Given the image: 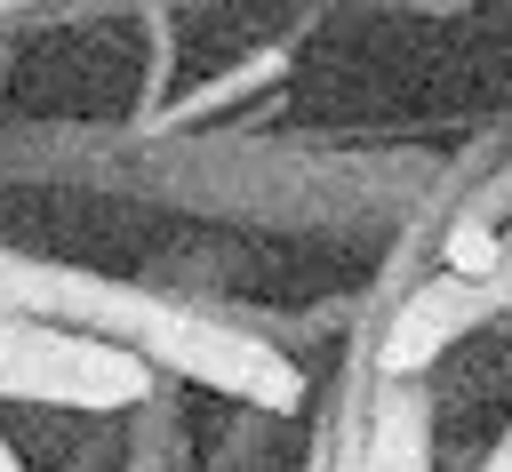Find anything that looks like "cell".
Listing matches in <instances>:
<instances>
[{
    "mask_svg": "<svg viewBox=\"0 0 512 472\" xmlns=\"http://www.w3.org/2000/svg\"><path fill=\"white\" fill-rule=\"evenodd\" d=\"M152 384H160V368L136 360L128 344H104V336H80V328H56V320L0 312V400L72 408V416H128Z\"/></svg>",
    "mask_w": 512,
    "mask_h": 472,
    "instance_id": "6da1fadb",
    "label": "cell"
},
{
    "mask_svg": "<svg viewBox=\"0 0 512 472\" xmlns=\"http://www.w3.org/2000/svg\"><path fill=\"white\" fill-rule=\"evenodd\" d=\"M512 312V224H504V248H496V264L480 272V280H456V272H424L400 304H392V320H384V336H376V368L384 376H424L432 360H448V344H464L472 328H488V320H504Z\"/></svg>",
    "mask_w": 512,
    "mask_h": 472,
    "instance_id": "7a4b0ae2",
    "label": "cell"
},
{
    "mask_svg": "<svg viewBox=\"0 0 512 472\" xmlns=\"http://www.w3.org/2000/svg\"><path fill=\"white\" fill-rule=\"evenodd\" d=\"M120 472H200L192 456V416H184V384L160 376L128 416H120Z\"/></svg>",
    "mask_w": 512,
    "mask_h": 472,
    "instance_id": "3957f363",
    "label": "cell"
},
{
    "mask_svg": "<svg viewBox=\"0 0 512 472\" xmlns=\"http://www.w3.org/2000/svg\"><path fill=\"white\" fill-rule=\"evenodd\" d=\"M64 472H120V416H96V432L64 456Z\"/></svg>",
    "mask_w": 512,
    "mask_h": 472,
    "instance_id": "277c9868",
    "label": "cell"
},
{
    "mask_svg": "<svg viewBox=\"0 0 512 472\" xmlns=\"http://www.w3.org/2000/svg\"><path fill=\"white\" fill-rule=\"evenodd\" d=\"M464 472H512V416H504V432H496V440H488V448H480Z\"/></svg>",
    "mask_w": 512,
    "mask_h": 472,
    "instance_id": "5b68a950",
    "label": "cell"
},
{
    "mask_svg": "<svg viewBox=\"0 0 512 472\" xmlns=\"http://www.w3.org/2000/svg\"><path fill=\"white\" fill-rule=\"evenodd\" d=\"M8 64H16V24H0V88H8Z\"/></svg>",
    "mask_w": 512,
    "mask_h": 472,
    "instance_id": "8992f818",
    "label": "cell"
},
{
    "mask_svg": "<svg viewBox=\"0 0 512 472\" xmlns=\"http://www.w3.org/2000/svg\"><path fill=\"white\" fill-rule=\"evenodd\" d=\"M0 472H32V464L16 456V440H8V432H0Z\"/></svg>",
    "mask_w": 512,
    "mask_h": 472,
    "instance_id": "52a82bcc",
    "label": "cell"
},
{
    "mask_svg": "<svg viewBox=\"0 0 512 472\" xmlns=\"http://www.w3.org/2000/svg\"><path fill=\"white\" fill-rule=\"evenodd\" d=\"M504 368H512V360H504Z\"/></svg>",
    "mask_w": 512,
    "mask_h": 472,
    "instance_id": "ba28073f",
    "label": "cell"
}]
</instances>
